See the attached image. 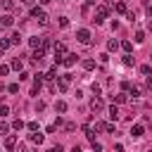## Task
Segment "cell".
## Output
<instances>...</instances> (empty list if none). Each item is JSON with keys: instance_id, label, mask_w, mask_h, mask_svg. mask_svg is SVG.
I'll return each instance as SVG.
<instances>
[{"instance_id": "cell-1", "label": "cell", "mask_w": 152, "mask_h": 152, "mask_svg": "<svg viewBox=\"0 0 152 152\" xmlns=\"http://www.w3.org/2000/svg\"><path fill=\"white\" fill-rule=\"evenodd\" d=\"M31 17H33V19H38V21H40V26H48V17H45V12H43L40 7H31Z\"/></svg>"}, {"instance_id": "cell-2", "label": "cell", "mask_w": 152, "mask_h": 152, "mask_svg": "<svg viewBox=\"0 0 152 152\" xmlns=\"http://www.w3.org/2000/svg\"><path fill=\"white\" fill-rule=\"evenodd\" d=\"M76 38H78V43L88 45V43H90V31H88V28H78V31H76Z\"/></svg>"}, {"instance_id": "cell-3", "label": "cell", "mask_w": 152, "mask_h": 152, "mask_svg": "<svg viewBox=\"0 0 152 152\" xmlns=\"http://www.w3.org/2000/svg\"><path fill=\"white\" fill-rule=\"evenodd\" d=\"M64 50H66V48H64V43H57V45H55V64H59V62H62Z\"/></svg>"}, {"instance_id": "cell-4", "label": "cell", "mask_w": 152, "mask_h": 152, "mask_svg": "<svg viewBox=\"0 0 152 152\" xmlns=\"http://www.w3.org/2000/svg\"><path fill=\"white\" fill-rule=\"evenodd\" d=\"M90 107H93V112H100V109H104V102H102V97H93V100H90Z\"/></svg>"}, {"instance_id": "cell-5", "label": "cell", "mask_w": 152, "mask_h": 152, "mask_svg": "<svg viewBox=\"0 0 152 152\" xmlns=\"http://www.w3.org/2000/svg\"><path fill=\"white\" fill-rule=\"evenodd\" d=\"M28 140H31V142H36V145H40V142H43V140H45V135H43V133H38V131H36V133H31V135H28Z\"/></svg>"}, {"instance_id": "cell-6", "label": "cell", "mask_w": 152, "mask_h": 152, "mask_svg": "<svg viewBox=\"0 0 152 152\" xmlns=\"http://www.w3.org/2000/svg\"><path fill=\"white\" fill-rule=\"evenodd\" d=\"M142 133H145V128H142V126H140V124H138V126H133V128H131V135H133V138H140V135H142Z\"/></svg>"}, {"instance_id": "cell-7", "label": "cell", "mask_w": 152, "mask_h": 152, "mask_svg": "<svg viewBox=\"0 0 152 152\" xmlns=\"http://www.w3.org/2000/svg\"><path fill=\"white\" fill-rule=\"evenodd\" d=\"M107 14H109V7H107V5H100V7H97V17H100V19H104Z\"/></svg>"}, {"instance_id": "cell-8", "label": "cell", "mask_w": 152, "mask_h": 152, "mask_svg": "<svg viewBox=\"0 0 152 152\" xmlns=\"http://www.w3.org/2000/svg\"><path fill=\"white\" fill-rule=\"evenodd\" d=\"M10 43H12V45H19V43H21V33H19V31H14V33L10 36Z\"/></svg>"}, {"instance_id": "cell-9", "label": "cell", "mask_w": 152, "mask_h": 152, "mask_svg": "<svg viewBox=\"0 0 152 152\" xmlns=\"http://www.w3.org/2000/svg\"><path fill=\"white\" fill-rule=\"evenodd\" d=\"M14 145H17V135H10V138L5 140V147H7V150H14Z\"/></svg>"}, {"instance_id": "cell-10", "label": "cell", "mask_w": 152, "mask_h": 152, "mask_svg": "<svg viewBox=\"0 0 152 152\" xmlns=\"http://www.w3.org/2000/svg\"><path fill=\"white\" fill-rule=\"evenodd\" d=\"M76 59H78V57H76V55H74V52H69V55H66V59H62V62H64V64H66V66H71V64H74V62H76Z\"/></svg>"}, {"instance_id": "cell-11", "label": "cell", "mask_w": 152, "mask_h": 152, "mask_svg": "<svg viewBox=\"0 0 152 152\" xmlns=\"http://www.w3.org/2000/svg\"><path fill=\"white\" fill-rule=\"evenodd\" d=\"M57 90H59V93H66V90H69V83L59 78V81H57Z\"/></svg>"}, {"instance_id": "cell-12", "label": "cell", "mask_w": 152, "mask_h": 152, "mask_svg": "<svg viewBox=\"0 0 152 152\" xmlns=\"http://www.w3.org/2000/svg\"><path fill=\"white\" fill-rule=\"evenodd\" d=\"M55 109H57L59 114H64V112H66V102H64V100H59V102H55Z\"/></svg>"}, {"instance_id": "cell-13", "label": "cell", "mask_w": 152, "mask_h": 152, "mask_svg": "<svg viewBox=\"0 0 152 152\" xmlns=\"http://www.w3.org/2000/svg\"><path fill=\"white\" fill-rule=\"evenodd\" d=\"M0 24H2V26H12V24H14V19H12L10 14H5V17H0Z\"/></svg>"}, {"instance_id": "cell-14", "label": "cell", "mask_w": 152, "mask_h": 152, "mask_svg": "<svg viewBox=\"0 0 152 152\" xmlns=\"http://www.w3.org/2000/svg\"><path fill=\"white\" fill-rule=\"evenodd\" d=\"M40 40H43V38L33 36V38H28V45H31V48H40Z\"/></svg>"}, {"instance_id": "cell-15", "label": "cell", "mask_w": 152, "mask_h": 152, "mask_svg": "<svg viewBox=\"0 0 152 152\" xmlns=\"http://www.w3.org/2000/svg\"><path fill=\"white\" fill-rule=\"evenodd\" d=\"M112 100H114V102H119V104H124V102H126L128 97H126L124 93H119V95H112Z\"/></svg>"}, {"instance_id": "cell-16", "label": "cell", "mask_w": 152, "mask_h": 152, "mask_svg": "<svg viewBox=\"0 0 152 152\" xmlns=\"http://www.w3.org/2000/svg\"><path fill=\"white\" fill-rule=\"evenodd\" d=\"M109 119H114V121L119 119V109H116V104H112V107H109Z\"/></svg>"}, {"instance_id": "cell-17", "label": "cell", "mask_w": 152, "mask_h": 152, "mask_svg": "<svg viewBox=\"0 0 152 152\" xmlns=\"http://www.w3.org/2000/svg\"><path fill=\"white\" fill-rule=\"evenodd\" d=\"M55 74H57V69H55V66H52V69H50V71H48V74H45V76H43V78H48V81H55V78H57V76H55Z\"/></svg>"}, {"instance_id": "cell-18", "label": "cell", "mask_w": 152, "mask_h": 152, "mask_svg": "<svg viewBox=\"0 0 152 152\" xmlns=\"http://www.w3.org/2000/svg\"><path fill=\"white\" fill-rule=\"evenodd\" d=\"M12 128H14V131H21V128H24V121H21V119H14V121H12Z\"/></svg>"}, {"instance_id": "cell-19", "label": "cell", "mask_w": 152, "mask_h": 152, "mask_svg": "<svg viewBox=\"0 0 152 152\" xmlns=\"http://www.w3.org/2000/svg\"><path fill=\"white\" fill-rule=\"evenodd\" d=\"M83 66L90 71V69H95V59H83Z\"/></svg>"}, {"instance_id": "cell-20", "label": "cell", "mask_w": 152, "mask_h": 152, "mask_svg": "<svg viewBox=\"0 0 152 152\" xmlns=\"http://www.w3.org/2000/svg\"><path fill=\"white\" fill-rule=\"evenodd\" d=\"M7 48H10V40L7 38H0V52H5Z\"/></svg>"}, {"instance_id": "cell-21", "label": "cell", "mask_w": 152, "mask_h": 152, "mask_svg": "<svg viewBox=\"0 0 152 152\" xmlns=\"http://www.w3.org/2000/svg\"><path fill=\"white\" fill-rule=\"evenodd\" d=\"M124 64H126V66H133V64H135V59H133L131 55H126V57H124Z\"/></svg>"}, {"instance_id": "cell-22", "label": "cell", "mask_w": 152, "mask_h": 152, "mask_svg": "<svg viewBox=\"0 0 152 152\" xmlns=\"http://www.w3.org/2000/svg\"><path fill=\"white\" fill-rule=\"evenodd\" d=\"M64 131H66V133H71V131H76V124H71V121H66V124H64Z\"/></svg>"}, {"instance_id": "cell-23", "label": "cell", "mask_w": 152, "mask_h": 152, "mask_svg": "<svg viewBox=\"0 0 152 152\" xmlns=\"http://www.w3.org/2000/svg\"><path fill=\"white\" fill-rule=\"evenodd\" d=\"M59 26L66 28V26H69V17H59Z\"/></svg>"}, {"instance_id": "cell-24", "label": "cell", "mask_w": 152, "mask_h": 152, "mask_svg": "<svg viewBox=\"0 0 152 152\" xmlns=\"http://www.w3.org/2000/svg\"><path fill=\"white\" fill-rule=\"evenodd\" d=\"M107 48H109V50H116V48H119V43L112 38V40H107Z\"/></svg>"}, {"instance_id": "cell-25", "label": "cell", "mask_w": 152, "mask_h": 152, "mask_svg": "<svg viewBox=\"0 0 152 152\" xmlns=\"http://www.w3.org/2000/svg\"><path fill=\"white\" fill-rule=\"evenodd\" d=\"M121 48H124L126 52H131V50H133V45H131V40H124V43H121Z\"/></svg>"}, {"instance_id": "cell-26", "label": "cell", "mask_w": 152, "mask_h": 152, "mask_svg": "<svg viewBox=\"0 0 152 152\" xmlns=\"http://www.w3.org/2000/svg\"><path fill=\"white\" fill-rule=\"evenodd\" d=\"M28 131L36 133V131H38V121H28Z\"/></svg>"}, {"instance_id": "cell-27", "label": "cell", "mask_w": 152, "mask_h": 152, "mask_svg": "<svg viewBox=\"0 0 152 152\" xmlns=\"http://www.w3.org/2000/svg\"><path fill=\"white\" fill-rule=\"evenodd\" d=\"M10 114V107L7 104H0V116H7Z\"/></svg>"}, {"instance_id": "cell-28", "label": "cell", "mask_w": 152, "mask_h": 152, "mask_svg": "<svg viewBox=\"0 0 152 152\" xmlns=\"http://www.w3.org/2000/svg\"><path fill=\"white\" fill-rule=\"evenodd\" d=\"M2 7H5V10H12L14 2H12V0H2Z\"/></svg>"}, {"instance_id": "cell-29", "label": "cell", "mask_w": 152, "mask_h": 152, "mask_svg": "<svg viewBox=\"0 0 152 152\" xmlns=\"http://www.w3.org/2000/svg\"><path fill=\"white\" fill-rule=\"evenodd\" d=\"M116 12L124 14V12H126V2H116Z\"/></svg>"}, {"instance_id": "cell-30", "label": "cell", "mask_w": 152, "mask_h": 152, "mask_svg": "<svg viewBox=\"0 0 152 152\" xmlns=\"http://www.w3.org/2000/svg\"><path fill=\"white\" fill-rule=\"evenodd\" d=\"M7 90H10V93H19V86H17V83H10Z\"/></svg>"}, {"instance_id": "cell-31", "label": "cell", "mask_w": 152, "mask_h": 152, "mask_svg": "<svg viewBox=\"0 0 152 152\" xmlns=\"http://www.w3.org/2000/svg\"><path fill=\"white\" fill-rule=\"evenodd\" d=\"M135 40H138V43H142V40H145V33H142V31H138V33H135Z\"/></svg>"}, {"instance_id": "cell-32", "label": "cell", "mask_w": 152, "mask_h": 152, "mask_svg": "<svg viewBox=\"0 0 152 152\" xmlns=\"http://www.w3.org/2000/svg\"><path fill=\"white\" fill-rule=\"evenodd\" d=\"M140 74H142V76H147V74H150V66H147V64H142V66H140Z\"/></svg>"}, {"instance_id": "cell-33", "label": "cell", "mask_w": 152, "mask_h": 152, "mask_svg": "<svg viewBox=\"0 0 152 152\" xmlns=\"http://www.w3.org/2000/svg\"><path fill=\"white\" fill-rule=\"evenodd\" d=\"M7 71H10V66H7V64H0V76H5Z\"/></svg>"}, {"instance_id": "cell-34", "label": "cell", "mask_w": 152, "mask_h": 152, "mask_svg": "<svg viewBox=\"0 0 152 152\" xmlns=\"http://www.w3.org/2000/svg\"><path fill=\"white\" fill-rule=\"evenodd\" d=\"M7 131H10V126H7L5 121H0V133H7Z\"/></svg>"}, {"instance_id": "cell-35", "label": "cell", "mask_w": 152, "mask_h": 152, "mask_svg": "<svg viewBox=\"0 0 152 152\" xmlns=\"http://www.w3.org/2000/svg\"><path fill=\"white\" fill-rule=\"evenodd\" d=\"M93 150H95V152H100V150H102V145H100L97 140H93Z\"/></svg>"}, {"instance_id": "cell-36", "label": "cell", "mask_w": 152, "mask_h": 152, "mask_svg": "<svg viewBox=\"0 0 152 152\" xmlns=\"http://www.w3.org/2000/svg\"><path fill=\"white\" fill-rule=\"evenodd\" d=\"M48 152H62V145H52V147H50Z\"/></svg>"}, {"instance_id": "cell-37", "label": "cell", "mask_w": 152, "mask_h": 152, "mask_svg": "<svg viewBox=\"0 0 152 152\" xmlns=\"http://www.w3.org/2000/svg\"><path fill=\"white\" fill-rule=\"evenodd\" d=\"M114 152H124V145H114Z\"/></svg>"}, {"instance_id": "cell-38", "label": "cell", "mask_w": 152, "mask_h": 152, "mask_svg": "<svg viewBox=\"0 0 152 152\" xmlns=\"http://www.w3.org/2000/svg\"><path fill=\"white\" fill-rule=\"evenodd\" d=\"M21 5H33V0H19Z\"/></svg>"}, {"instance_id": "cell-39", "label": "cell", "mask_w": 152, "mask_h": 152, "mask_svg": "<svg viewBox=\"0 0 152 152\" xmlns=\"http://www.w3.org/2000/svg\"><path fill=\"white\" fill-rule=\"evenodd\" d=\"M71 152H81V147H78V145H74V147H71Z\"/></svg>"}, {"instance_id": "cell-40", "label": "cell", "mask_w": 152, "mask_h": 152, "mask_svg": "<svg viewBox=\"0 0 152 152\" xmlns=\"http://www.w3.org/2000/svg\"><path fill=\"white\" fill-rule=\"evenodd\" d=\"M50 2H52V0H40V5H50Z\"/></svg>"}, {"instance_id": "cell-41", "label": "cell", "mask_w": 152, "mask_h": 152, "mask_svg": "<svg viewBox=\"0 0 152 152\" xmlns=\"http://www.w3.org/2000/svg\"><path fill=\"white\" fill-rule=\"evenodd\" d=\"M2 88H5V86H2V83H0V93H2Z\"/></svg>"}, {"instance_id": "cell-42", "label": "cell", "mask_w": 152, "mask_h": 152, "mask_svg": "<svg viewBox=\"0 0 152 152\" xmlns=\"http://www.w3.org/2000/svg\"><path fill=\"white\" fill-rule=\"evenodd\" d=\"M59 2H64V0H59Z\"/></svg>"}, {"instance_id": "cell-43", "label": "cell", "mask_w": 152, "mask_h": 152, "mask_svg": "<svg viewBox=\"0 0 152 152\" xmlns=\"http://www.w3.org/2000/svg\"><path fill=\"white\" fill-rule=\"evenodd\" d=\"M0 38H2V36H0Z\"/></svg>"}]
</instances>
